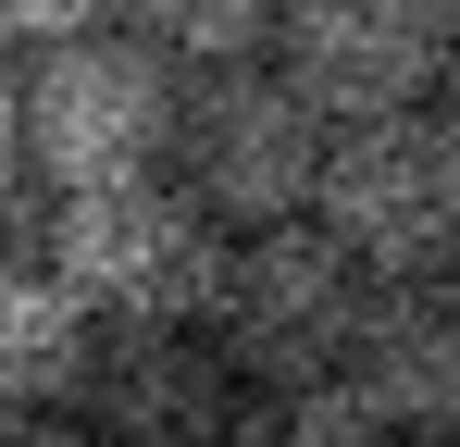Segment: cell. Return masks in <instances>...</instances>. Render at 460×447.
<instances>
[{"label":"cell","mask_w":460,"mask_h":447,"mask_svg":"<svg viewBox=\"0 0 460 447\" xmlns=\"http://www.w3.org/2000/svg\"><path fill=\"white\" fill-rule=\"evenodd\" d=\"M0 447H100V435H87L75 410H50V423H0Z\"/></svg>","instance_id":"cell-11"},{"label":"cell","mask_w":460,"mask_h":447,"mask_svg":"<svg viewBox=\"0 0 460 447\" xmlns=\"http://www.w3.org/2000/svg\"><path fill=\"white\" fill-rule=\"evenodd\" d=\"M13 100H25V162H38L50 199H87V187H137V174H162L174 74H162L112 13H100L87 38H63V50H38V63L13 74Z\"/></svg>","instance_id":"cell-5"},{"label":"cell","mask_w":460,"mask_h":447,"mask_svg":"<svg viewBox=\"0 0 460 447\" xmlns=\"http://www.w3.org/2000/svg\"><path fill=\"white\" fill-rule=\"evenodd\" d=\"M225 447H385V435L349 385H274V398H236Z\"/></svg>","instance_id":"cell-10"},{"label":"cell","mask_w":460,"mask_h":447,"mask_svg":"<svg viewBox=\"0 0 460 447\" xmlns=\"http://www.w3.org/2000/svg\"><path fill=\"white\" fill-rule=\"evenodd\" d=\"M25 162V100H13V63H0V174Z\"/></svg>","instance_id":"cell-12"},{"label":"cell","mask_w":460,"mask_h":447,"mask_svg":"<svg viewBox=\"0 0 460 447\" xmlns=\"http://www.w3.org/2000/svg\"><path fill=\"white\" fill-rule=\"evenodd\" d=\"M274 74L323 137H361L398 112H436L448 50H436L423 0H299V13H274Z\"/></svg>","instance_id":"cell-6"},{"label":"cell","mask_w":460,"mask_h":447,"mask_svg":"<svg viewBox=\"0 0 460 447\" xmlns=\"http://www.w3.org/2000/svg\"><path fill=\"white\" fill-rule=\"evenodd\" d=\"M361 274L311 236V224H274V236H225V286L199 311V348L236 372V398H274V385H336L349 372V336H361Z\"/></svg>","instance_id":"cell-4"},{"label":"cell","mask_w":460,"mask_h":447,"mask_svg":"<svg viewBox=\"0 0 460 447\" xmlns=\"http://www.w3.org/2000/svg\"><path fill=\"white\" fill-rule=\"evenodd\" d=\"M436 125H448V137H460V63H448V87H436Z\"/></svg>","instance_id":"cell-13"},{"label":"cell","mask_w":460,"mask_h":447,"mask_svg":"<svg viewBox=\"0 0 460 447\" xmlns=\"http://www.w3.org/2000/svg\"><path fill=\"white\" fill-rule=\"evenodd\" d=\"M75 423L100 447H225L236 372L199 336H100V361L75 385Z\"/></svg>","instance_id":"cell-8"},{"label":"cell","mask_w":460,"mask_h":447,"mask_svg":"<svg viewBox=\"0 0 460 447\" xmlns=\"http://www.w3.org/2000/svg\"><path fill=\"white\" fill-rule=\"evenodd\" d=\"M311 236H323L361 286H436V274H460V137L436 112L323 137Z\"/></svg>","instance_id":"cell-2"},{"label":"cell","mask_w":460,"mask_h":447,"mask_svg":"<svg viewBox=\"0 0 460 447\" xmlns=\"http://www.w3.org/2000/svg\"><path fill=\"white\" fill-rule=\"evenodd\" d=\"M38 261L63 274V298H75L100 336H199V311H212V286H225V236L187 212L174 174L50 199Z\"/></svg>","instance_id":"cell-1"},{"label":"cell","mask_w":460,"mask_h":447,"mask_svg":"<svg viewBox=\"0 0 460 447\" xmlns=\"http://www.w3.org/2000/svg\"><path fill=\"white\" fill-rule=\"evenodd\" d=\"M411 447H460V435H411Z\"/></svg>","instance_id":"cell-14"},{"label":"cell","mask_w":460,"mask_h":447,"mask_svg":"<svg viewBox=\"0 0 460 447\" xmlns=\"http://www.w3.org/2000/svg\"><path fill=\"white\" fill-rule=\"evenodd\" d=\"M87 361H100V323H87L50 261H0V423H50L75 410Z\"/></svg>","instance_id":"cell-9"},{"label":"cell","mask_w":460,"mask_h":447,"mask_svg":"<svg viewBox=\"0 0 460 447\" xmlns=\"http://www.w3.org/2000/svg\"><path fill=\"white\" fill-rule=\"evenodd\" d=\"M162 174L187 187V212L212 236H274V224H311V174H323V125L287 100L274 63L236 74H187L174 87V137H162Z\"/></svg>","instance_id":"cell-3"},{"label":"cell","mask_w":460,"mask_h":447,"mask_svg":"<svg viewBox=\"0 0 460 447\" xmlns=\"http://www.w3.org/2000/svg\"><path fill=\"white\" fill-rule=\"evenodd\" d=\"M336 385L374 410L385 447H411V435H460V274H436V286H374Z\"/></svg>","instance_id":"cell-7"}]
</instances>
